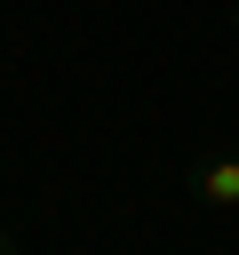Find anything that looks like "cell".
<instances>
[{"label":"cell","mask_w":239,"mask_h":255,"mask_svg":"<svg viewBox=\"0 0 239 255\" xmlns=\"http://www.w3.org/2000/svg\"><path fill=\"white\" fill-rule=\"evenodd\" d=\"M191 199H199V207H239V151H215V159L191 175Z\"/></svg>","instance_id":"obj_1"},{"label":"cell","mask_w":239,"mask_h":255,"mask_svg":"<svg viewBox=\"0 0 239 255\" xmlns=\"http://www.w3.org/2000/svg\"><path fill=\"white\" fill-rule=\"evenodd\" d=\"M16 247H24V231H8V223H0V255H16Z\"/></svg>","instance_id":"obj_2"},{"label":"cell","mask_w":239,"mask_h":255,"mask_svg":"<svg viewBox=\"0 0 239 255\" xmlns=\"http://www.w3.org/2000/svg\"><path fill=\"white\" fill-rule=\"evenodd\" d=\"M231 24H239V8H231Z\"/></svg>","instance_id":"obj_3"}]
</instances>
